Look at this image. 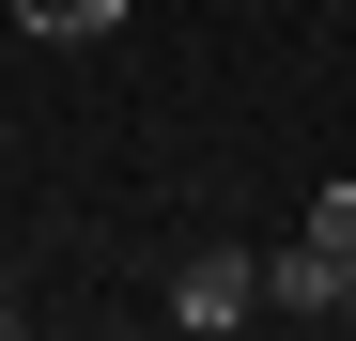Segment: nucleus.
Masks as SVG:
<instances>
[{
    "label": "nucleus",
    "mask_w": 356,
    "mask_h": 341,
    "mask_svg": "<svg viewBox=\"0 0 356 341\" xmlns=\"http://www.w3.org/2000/svg\"><path fill=\"white\" fill-rule=\"evenodd\" d=\"M155 310L186 326V341H217V326H248V310H264V264H248V248H186Z\"/></svg>",
    "instance_id": "1"
},
{
    "label": "nucleus",
    "mask_w": 356,
    "mask_h": 341,
    "mask_svg": "<svg viewBox=\"0 0 356 341\" xmlns=\"http://www.w3.org/2000/svg\"><path fill=\"white\" fill-rule=\"evenodd\" d=\"M264 310H294V326H356V248H310V233H294V248L264 264Z\"/></svg>",
    "instance_id": "2"
},
{
    "label": "nucleus",
    "mask_w": 356,
    "mask_h": 341,
    "mask_svg": "<svg viewBox=\"0 0 356 341\" xmlns=\"http://www.w3.org/2000/svg\"><path fill=\"white\" fill-rule=\"evenodd\" d=\"M16 31L31 47H93V31H124V0H16Z\"/></svg>",
    "instance_id": "3"
},
{
    "label": "nucleus",
    "mask_w": 356,
    "mask_h": 341,
    "mask_svg": "<svg viewBox=\"0 0 356 341\" xmlns=\"http://www.w3.org/2000/svg\"><path fill=\"white\" fill-rule=\"evenodd\" d=\"M310 248H356V170H325V202H310Z\"/></svg>",
    "instance_id": "4"
}]
</instances>
